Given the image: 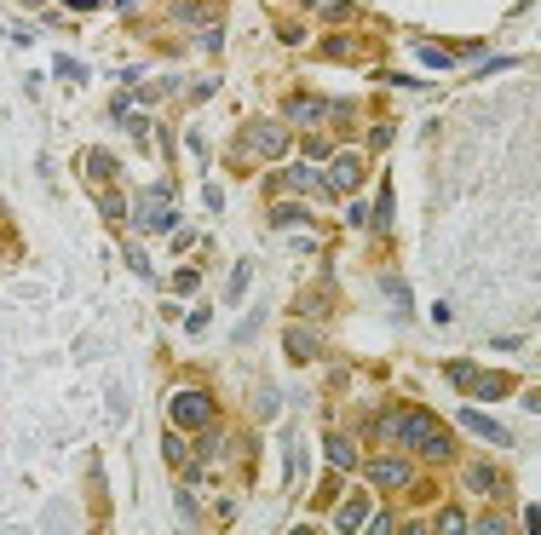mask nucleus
I'll use <instances>...</instances> for the list:
<instances>
[{
  "instance_id": "f257e3e1",
  "label": "nucleus",
  "mask_w": 541,
  "mask_h": 535,
  "mask_svg": "<svg viewBox=\"0 0 541 535\" xmlns=\"http://www.w3.org/2000/svg\"><path fill=\"white\" fill-rule=\"evenodd\" d=\"M167 415H173V426H190V432H208L213 420H219V403H213L202 386H185V392L167 397Z\"/></svg>"
},
{
  "instance_id": "f03ea898",
  "label": "nucleus",
  "mask_w": 541,
  "mask_h": 535,
  "mask_svg": "<svg viewBox=\"0 0 541 535\" xmlns=\"http://www.w3.org/2000/svg\"><path fill=\"white\" fill-rule=\"evenodd\" d=\"M236 150H248V156H283V150H288V127H283V121H248L242 139H236Z\"/></svg>"
},
{
  "instance_id": "7ed1b4c3",
  "label": "nucleus",
  "mask_w": 541,
  "mask_h": 535,
  "mask_svg": "<svg viewBox=\"0 0 541 535\" xmlns=\"http://www.w3.org/2000/svg\"><path fill=\"white\" fill-rule=\"evenodd\" d=\"M133 225H139V231H167V225H173V190L167 185L144 190L139 208H133Z\"/></svg>"
},
{
  "instance_id": "20e7f679",
  "label": "nucleus",
  "mask_w": 541,
  "mask_h": 535,
  "mask_svg": "<svg viewBox=\"0 0 541 535\" xmlns=\"http://www.w3.org/2000/svg\"><path fill=\"white\" fill-rule=\"evenodd\" d=\"M363 185V156H334L323 173V196H352Z\"/></svg>"
},
{
  "instance_id": "39448f33",
  "label": "nucleus",
  "mask_w": 541,
  "mask_h": 535,
  "mask_svg": "<svg viewBox=\"0 0 541 535\" xmlns=\"http://www.w3.org/2000/svg\"><path fill=\"white\" fill-rule=\"evenodd\" d=\"M461 392L490 397V403H495V397H507V392H513V380H507V374H478V369H472L467 380H461Z\"/></svg>"
},
{
  "instance_id": "423d86ee",
  "label": "nucleus",
  "mask_w": 541,
  "mask_h": 535,
  "mask_svg": "<svg viewBox=\"0 0 541 535\" xmlns=\"http://www.w3.org/2000/svg\"><path fill=\"white\" fill-rule=\"evenodd\" d=\"M369 478H375L380 489H403V484H409V478H415V466H409V461H398V455H392V461H375V466H369Z\"/></svg>"
},
{
  "instance_id": "0eeeda50",
  "label": "nucleus",
  "mask_w": 541,
  "mask_h": 535,
  "mask_svg": "<svg viewBox=\"0 0 541 535\" xmlns=\"http://www.w3.org/2000/svg\"><path fill=\"white\" fill-rule=\"evenodd\" d=\"M421 455H426V461H438V466H444V461H455V438H449V432H438V426H432V432H426V438H421Z\"/></svg>"
},
{
  "instance_id": "6e6552de",
  "label": "nucleus",
  "mask_w": 541,
  "mask_h": 535,
  "mask_svg": "<svg viewBox=\"0 0 541 535\" xmlns=\"http://www.w3.org/2000/svg\"><path fill=\"white\" fill-rule=\"evenodd\" d=\"M288 357H294V363H311V357H317V340H311V328H288Z\"/></svg>"
},
{
  "instance_id": "1a4fd4ad",
  "label": "nucleus",
  "mask_w": 541,
  "mask_h": 535,
  "mask_svg": "<svg viewBox=\"0 0 541 535\" xmlns=\"http://www.w3.org/2000/svg\"><path fill=\"white\" fill-rule=\"evenodd\" d=\"M461 426H472L478 438H490V443H513L507 438V426H495V420H484V415H461Z\"/></svg>"
},
{
  "instance_id": "9d476101",
  "label": "nucleus",
  "mask_w": 541,
  "mask_h": 535,
  "mask_svg": "<svg viewBox=\"0 0 541 535\" xmlns=\"http://www.w3.org/2000/svg\"><path fill=\"white\" fill-rule=\"evenodd\" d=\"M323 455H329L334 466H346V472L357 466V449H352V438H329V443H323Z\"/></svg>"
},
{
  "instance_id": "9b49d317",
  "label": "nucleus",
  "mask_w": 541,
  "mask_h": 535,
  "mask_svg": "<svg viewBox=\"0 0 541 535\" xmlns=\"http://www.w3.org/2000/svg\"><path fill=\"white\" fill-rule=\"evenodd\" d=\"M317 116H323V104H317V98H294V104H288V121H300V127L317 121Z\"/></svg>"
},
{
  "instance_id": "f8f14e48",
  "label": "nucleus",
  "mask_w": 541,
  "mask_h": 535,
  "mask_svg": "<svg viewBox=\"0 0 541 535\" xmlns=\"http://www.w3.org/2000/svg\"><path fill=\"white\" fill-rule=\"evenodd\" d=\"M98 213H104L110 225H116V219H127V202H121V190H104V196H98Z\"/></svg>"
},
{
  "instance_id": "ddd939ff",
  "label": "nucleus",
  "mask_w": 541,
  "mask_h": 535,
  "mask_svg": "<svg viewBox=\"0 0 541 535\" xmlns=\"http://www.w3.org/2000/svg\"><path fill=\"white\" fill-rule=\"evenodd\" d=\"M467 484L478 489V495H495V472L490 466H467Z\"/></svg>"
},
{
  "instance_id": "4468645a",
  "label": "nucleus",
  "mask_w": 541,
  "mask_h": 535,
  "mask_svg": "<svg viewBox=\"0 0 541 535\" xmlns=\"http://www.w3.org/2000/svg\"><path fill=\"white\" fill-rule=\"evenodd\" d=\"M87 179H116V162L110 156H87Z\"/></svg>"
},
{
  "instance_id": "2eb2a0df",
  "label": "nucleus",
  "mask_w": 541,
  "mask_h": 535,
  "mask_svg": "<svg viewBox=\"0 0 541 535\" xmlns=\"http://www.w3.org/2000/svg\"><path fill=\"white\" fill-rule=\"evenodd\" d=\"M323 52H329L334 64H352V58H357V41H329Z\"/></svg>"
},
{
  "instance_id": "dca6fc26",
  "label": "nucleus",
  "mask_w": 541,
  "mask_h": 535,
  "mask_svg": "<svg viewBox=\"0 0 541 535\" xmlns=\"http://www.w3.org/2000/svg\"><path fill=\"white\" fill-rule=\"evenodd\" d=\"M248 277H254V265L242 259V265H236V271H231V300H242V288H248Z\"/></svg>"
},
{
  "instance_id": "f3484780",
  "label": "nucleus",
  "mask_w": 541,
  "mask_h": 535,
  "mask_svg": "<svg viewBox=\"0 0 541 535\" xmlns=\"http://www.w3.org/2000/svg\"><path fill=\"white\" fill-rule=\"evenodd\" d=\"M363 524H369V512H363V507H346V512H340V530H363Z\"/></svg>"
},
{
  "instance_id": "a211bd4d",
  "label": "nucleus",
  "mask_w": 541,
  "mask_h": 535,
  "mask_svg": "<svg viewBox=\"0 0 541 535\" xmlns=\"http://www.w3.org/2000/svg\"><path fill=\"white\" fill-rule=\"evenodd\" d=\"M306 156H311V162H329L334 150H329V139H306Z\"/></svg>"
},
{
  "instance_id": "6ab92c4d",
  "label": "nucleus",
  "mask_w": 541,
  "mask_h": 535,
  "mask_svg": "<svg viewBox=\"0 0 541 535\" xmlns=\"http://www.w3.org/2000/svg\"><path fill=\"white\" fill-rule=\"evenodd\" d=\"M127 265H133L139 277H150V259H144V248H133V242H127Z\"/></svg>"
},
{
  "instance_id": "aec40b11",
  "label": "nucleus",
  "mask_w": 541,
  "mask_h": 535,
  "mask_svg": "<svg viewBox=\"0 0 541 535\" xmlns=\"http://www.w3.org/2000/svg\"><path fill=\"white\" fill-rule=\"evenodd\" d=\"M162 449H167V461H173V466L185 461V438H179V432H173V438H167V443H162Z\"/></svg>"
},
{
  "instance_id": "412c9836",
  "label": "nucleus",
  "mask_w": 541,
  "mask_h": 535,
  "mask_svg": "<svg viewBox=\"0 0 541 535\" xmlns=\"http://www.w3.org/2000/svg\"><path fill=\"white\" fill-rule=\"evenodd\" d=\"M70 6H98V0H70Z\"/></svg>"
}]
</instances>
